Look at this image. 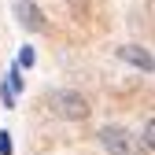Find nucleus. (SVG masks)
Segmentation results:
<instances>
[{
  "instance_id": "nucleus-1",
  "label": "nucleus",
  "mask_w": 155,
  "mask_h": 155,
  "mask_svg": "<svg viewBox=\"0 0 155 155\" xmlns=\"http://www.w3.org/2000/svg\"><path fill=\"white\" fill-rule=\"evenodd\" d=\"M48 100H52L55 114L67 118V122H81L85 114H89V100H85L81 92H74V89H59V92H52Z\"/></svg>"
},
{
  "instance_id": "nucleus-2",
  "label": "nucleus",
  "mask_w": 155,
  "mask_h": 155,
  "mask_svg": "<svg viewBox=\"0 0 155 155\" xmlns=\"http://www.w3.org/2000/svg\"><path fill=\"white\" fill-rule=\"evenodd\" d=\"M100 144H104L107 155H137L133 137H129L122 126H104V129H100Z\"/></svg>"
},
{
  "instance_id": "nucleus-3",
  "label": "nucleus",
  "mask_w": 155,
  "mask_h": 155,
  "mask_svg": "<svg viewBox=\"0 0 155 155\" xmlns=\"http://www.w3.org/2000/svg\"><path fill=\"white\" fill-rule=\"evenodd\" d=\"M15 18H18V26H26L30 33H41L45 30V11L33 4V0H15Z\"/></svg>"
},
{
  "instance_id": "nucleus-4",
  "label": "nucleus",
  "mask_w": 155,
  "mask_h": 155,
  "mask_svg": "<svg viewBox=\"0 0 155 155\" xmlns=\"http://www.w3.org/2000/svg\"><path fill=\"white\" fill-rule=\"evenodd\" d=\"M118 59H126L129 67H140L144 74H151V52L140 48V45H122L118 48Z\"/></svg>"
},
{
  "instance_id": "nucleus-5",
  "label": "nucleus",
  "mask_w": 155,
  "mask_h": 155,
  "mask_svg": "<svg viewBox=\"0 0 155 155\" xmlns=\"http://www.w3.org/2000/svg\"><path fill=\"white\" fill-rule=\"evenodd\" d=\"M22 92V70L11 67L8 78H4V85H0V100H4V107H15V96Z\"/></svg>"
},
{
  "instance_id": "nucleus-6",
  "label": "nucleus",
  "mask_w": 155,
  "mask_h": 155,
  "mask_svg": "<svg viewBox=\"0 0 155 155\" xmlns=\"http://www.w3.org/2000/svg\"><path fill=\"white\" fill-rule=\"evenodd\" d=\"M140 140H144V151H151V148H155V122H151V118L144 122V137H140Z\"/></svg>"
},
{
  "instance_id": "nucleus-7",
  "label": "nucleus",
  "mask_w": 155,
  "mask_h": 155,
  "mask_svg": "<svg viewBox=\"0 0 155 155\" xmlns=\"http://www.w3.org/2000/svg\"><path fill=\"white\" fill-rule=\"evenodd\" d=\"M15 67H18V70H26V67H33V48H22V52H18V59H15Z\"/></svg>"
},
{
  "instance_id": "nucleus-8",
  "label": "nucleus",
  "mask_w": 155,
  "mask_h": 155,
  "mask_svg": "<svg viewBox=\"0 0 155 155\" xmlns=\"http://www.w3.org/2000/svg\"><path fill=\"white\" fill-rule=\"evenodd\" d=\"M0 155H11V133L0 129Z\"/></svg>"
}]
</instances>
